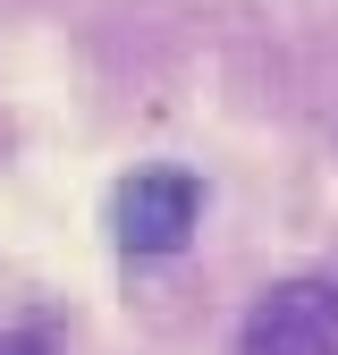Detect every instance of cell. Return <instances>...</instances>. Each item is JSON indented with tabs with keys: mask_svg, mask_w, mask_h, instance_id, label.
Masks as SVG:
<instances>
[{
	"mask_svg": "<svg viewBox=\"0 0 338 355\" xmlns=\"http://www.w3.org/2000/svg\"><path fill=\"white\" fill-rule=\"evenodd\" d=\"M237 355H338V296L321 279H287L245 313Z\"/></svg>",
	"mask_w": 338,
	"mask_h": 355,
	"instance_id": "6da1fadb",
	"label": "cell"
},
{
	"mask_svg": "<svg viewBox=\"0 0 338 355\" xmlns=\"http://www.w3.org/2000/svg\"><path fill=\"white\" fill-rule=\"evenodd\" d=\"M195 211H203V195L186 169H144L118 187V237L136 254H178L195 237Z\"/></svg>",
	"mask_w": 338,
	"mask_h": 355,
	"instance_id": "7a4b0ae2",
	"label": "cell"
},
{
	"mask_svg": "<svg viewBox=\"0 0 338 355\" xmlns=\"http://www.w3.org/2000/svg\"><path fill=\"white\" fill-rule=\"evenodd\" d=\"M313 119H321V136L338 144V51H321V68H313Z\"/></svg>",
	"mask_w": 338,
	"mask_h": 355,
	"instance_id": "3957f363",
	"label": "cell"
},
{
	"mask_svg": "<svg viewBox=\"0 0 338 355\" xmlns=\"http://www.w3.org/2000/svg\"><path fill=\"white\" fill-rule=\"evenodd\" d=\"M0 355H42V338H0Z\"/></svg>",
	"mask_w": 338,
	"mask_h": 355,
	"instance_id": "277c9868",
	"label": "cell"
}]
</instances>
